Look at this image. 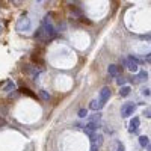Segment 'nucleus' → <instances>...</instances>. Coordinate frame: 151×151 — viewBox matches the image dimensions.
<instances>
[{"label": "nucleus", "mask_w": 151, "mask_h": 151, "mask_svg": "<svg viewBox=\"0 0 151 151\" xmlns=\"http://www.w3.org/2000/svg\"><path fill=\"white\" fill-rule=\"evenodd\" d=\"M30 27H32V23H30V18L27 15H21L17 20V24H15L17 32H29Z\"/></svg>", "instance_id": "1"}, {"label": "nucleus", "mask_w": 151, "mask_h": 151, "mask_svg": "<svg viewBox=\"0 0 151 151\" xmlns=\"http://www.w3.org/2000/svg\"><path fill=\"white\" fill-rule=\"evenodd\" d=\"M2 30H3V26H2V23H0V33H2Z\"/></svg>", "instance_id": "21"}, {"label": "nucleus", "mask_w": 151, "mask_h": 151, "mask_svg": "<svg viewBox=\"0 0 151 151\" xmlns=\"http://www.w3.org/2000/svg\"><path fill=\"white\" fill-rule=\"evenodd\" d=\"M147 77H148L147 71H139V74L134 77V82H144V80H147Z\"/></svg>", "instance_id": "10"}, {"label": "nucleus", "mask_w": 151, "mask_h": 151, "mask_svg": "<svg viewBox=\"0 0 151 151\" xmlns=\"http://www.w3.org/2000/svg\"><path fill=\"white\" fill-rule=\"evenodd\" d=\"M116 151H125V147H124V144L122 142H116Z\"/></svg>", "instance_id": "16"}, {"label": "nucleus", "mask_w": 151, "mask_h": 151, "mask_svg": "<svg viewBox=\"0 0 151 151\" xmlns=\"http://www.w3.org/2000/svg\"><path fill=\"white\" fill-rule=\"evenodd\" d=\"M14 89H15V83L12 82V80H8L6 85H5V88H3V91L5 92H11V91H14Z\"/></svg>", "instance_id": "12"}, {"label": "nucleus", "mask_w": 151, "mask_h": 151, "mask_svg": "<svg viewBox=\"0 0 151 151\" xmlns=\"http://www.w3.org/2000/svg\"><path fill=\"white\" fill-rule=\"evenodd\" d=\"M42 30H44V33H45L47 38H53L56 35V29H55L52 20H50L48 17H45L44 21H42Z\"/></svg>", "instance_id": "2"}, {"label": "nucleus", "mask_w": 151, "mask_h": 151, "mask_svg": "<svg viewBox=\"0 0 151 151\" xmlns=\"http://www.w3.org/2000/svg\"><path fill=\"white\" fill-rule=\"evenodd\" d=\"M124 83H125V79H124V77H121V76H118V79H116V85L122 88V86H125Z\"/></svg>", "instance_id": "14"}, {"label": "nucleus", "mask_w": 151, "mask_h": 151, "mask_svg": "<svg viewBox=\"0 0 151 151\" xmlns=\"http://www.w3.org/2000/svg\"><path fill=\"white\" fill-rule=\"evenodd\" d=\"M139 145H141V147H144V148H145V147L148 148V147L151 145V144H150V137H148V136H145V134L139 136Z\"/></svg>", "instance_id": "9"}, {"label": "nucleus", "mask_w": 151, "mask_h": 151, "mask_svg": "<svg viewBox=\"0 0 151 151\" xmlns=\"http://www.w3.org/2000/svg\"><path fill=\"white\" fill-rule=\"evenodd\" d=\"M144 115H145V118H151V106L144 110Z\"/></svg>", "instance_id": "18"}, {"label": "nucleus", "mask_w": 151, "mask_h": 151, "mask_svg": "<svg viewBox=\"0 0 151 151\" xmlns=\"http://www.w3.org/2000/svg\"><path fill=\"white\" fill-rule=\"evenodd\" d=\"M91 151H98V147H95V145H92V147H91Z\"/></svg>", "instance_id": "20"}, {"label": "nucleus", "mask_w": 151, "mask_h": 151, "mask_svg": "<svg viewBox=\"0 0 151 151\" xmlns=\"http://www.w3.org/2000/svg\"><path fill=\"white\" fill-rule=\"evenodd\" d=\"M85 116H88V110L86 109H80L79 110V118H85Z\"/></svg>", "instance_id": "15"}, {"label": "nucleus", "mask_w": 151, "mask_h": 151, "mask_svg": "<svg viewBox=\"0 0 151 151\" xmlns=\"http://www.w3.org/2000/svg\"><path fill=\"white\" fill-rule=\"evenodd\" d=\"M130 91H132L130 86H122L121 89H119V95H121V97H127V95L130 94Z\"/></svg>", "instance_id": "13"}, {"label": "nucleus", "mask_w": 151, "mask_h": 151, "mask_svg": "<svg viewBox=\"0 0 151 151\" xmlns=\"http://www.w3.org/2000/svg\"><path fill=\"white\" fill-rule=\"evenodd\" d=\"M141 94H142V95H145V97H148L151 92H150V89H148V88H142V89H141Z\"/></svg>", "instance_id": "19"}, {"label": "nucleus", "mask_w": 151, "mask_h": 151, "mask_svg": "<svg viewBox=\"0 0 151 151\" xmlns=\"http://www.w3.org/2000/svg\"><path fill=\"white\" fill-rule=\"evenodd\" d=\"M134 110H136V104L134 103H125L121 107V116L129 118V116H132L134 113Z\"/></svg>", "instance_id": "3"}, {"label": "nucleus", "mask_w": 151, "mask_h": 151, "mask_svg": "<svg viewBox=\"0 0 151 151\" xmlns=\"http://www.w3.org/2000/svg\"><path fill=\"white\" fill-rule=\"evenodd\" d=\"M124 65L132 73H137V71H139V65H137V62H136V59L133 56H129L127 59H124Z\"/></svg>", "instance_id": "4"}, {"label": "nucleus", "mask_w": 151, "mask_h": 151, "mask_svg": "<svg viewBox=\"0 0 151 151\" xmlns=\"http://www.w3.org/2000/svg\"><path fill=\"white\" fill-rule=\"evenodd\" d=\"M110 95H112V92H110V88L109 86H104L101 91H100V95H98V101H100V104H101V107L107 103V100L110 98Z\"/></svg>", "instance_id": "5"}, {"label": "nucleus", "mask_w": 151, "mask_h": 151, "mask_svg": "<svg viewBox=\"0 0 151 151\" xmlns=\"http://www.w3.org/2000/svg\"><path fill=\"white\" fill-rule=\"evenodd\" d=\"M119 71H121V68H119L118 65H115V64H112V65L107 67V73H109L110 76H113V77H116V76L119 74Z\"/></svg>", "instance_id": "8"}, {"label": "nucleus", "mask_w": 151, "mask_h": 151, "mask_svg": "<svg viewBox=\"0 0 151 151\" xmlns=\"http://www.w3.org/2000/svg\"><path fill=\"white\" fill-rule=\"evenodd\" d=\"M97 129H98V122L89 121V122H88V124L85 125L83 132H85L88 136H94V134H95V132H97Z\"/></svg>", "instance_id": "6"}, {"label": "nucleus", "mask_w": 151, "mask_h": 151, "mask_svg": "<svg viewBox=\"0 0 151 151\" xmlns=\"http://www.w3.org/2000/svg\"><path fill=\"white\" fill-rule=\"evenodd\" d=\"M139 124H141L139 116H133L132 121H130V124H129V132H130V133H136L137 129H139Z\"/></svg>", "instance_id": "7"}, {"label": "nucleus", "mask_w": 151, "mask_h": 151, "mask_svg": "<svg viewBox=\"0 0 151 151\" xmlns=\"http://www.w3.org/2000/svg\"><path fill=\"white\" fill-rule=\"evenodd\" d=\"M148 151H151V145H150V147H148Z\"/></svg>", "instance_id": "22"}, {"label": "nucleus", "mask_w": 151, "mask_h": 151, "mask_svg": "<svg viewBox=\"0 0 151 151\" xmlns=\"http://www.w3.org/2000/svg\"><path fill=\"white\" fill-rule=\"evenodd\" d=\"M89 109H91V110H94V112H98L100 109H101V104H100L98 100H92L91 104H89Z\"/></svg>", "instance_id": "11"}, {"label": "nucleus", "mask_w": 151, "mask_h": 151, "mask_svg": "<svg viewBox=\"0 0 151 151\" xmlns=\"http://www.w3.org/2000/svg\"><path fill=\"white\" fill-rule=\"evenodd\" d=\"M40 94H41V97H42L44 100H50V94H47L44 89H41V91H40Z\"/></svg>", "instance_id": "17"}]
</instances>
